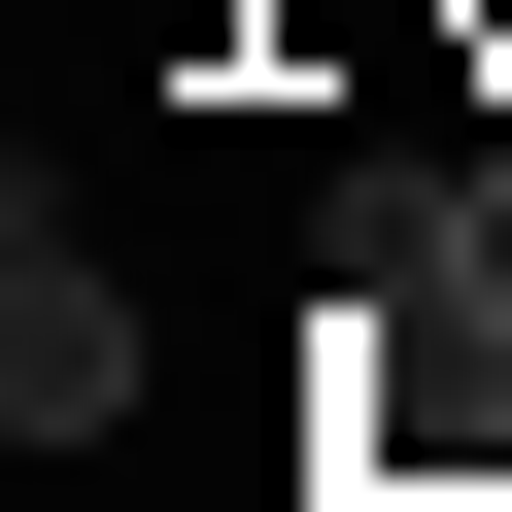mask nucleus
<instances>
[{
  "instance_id": "obj_1",
  "label": "nucleus",
  "mask_w": 512,
  "mask_h": 512,
  "mask_svg": "<svg viewBox=\"0 0 512 512\" xmlns=\"http://www.w3.org/2000/svg\"><path fill=\"white\" fill-rule=\"evenodd\" d=\"M0 410H35V444H103V410H137V274H103L69 205L0 239Z\"/></svg>"
},
{
  "instance_id": "obj_2",
  "label": "nucleus",
  "mask_w": 512,
  "mask_h": 512,
  "mask_svg": "<svg viewBox=\"0 0 512 512\" xmlns=\"http://www.w3.org/2000/svg\"><path fill=\"white\" fill-rule=\"evenodd\" d=\"M410 274H478V308H512V137H478V171H410Z\"/></svg>"
},
{
  "instance_id": "obj_3",
  "label": "nucleus",
  "mask_w": 512,
  "mask_h": 512,
  "mask_svg": "<svg viewBox=\"0 0 512 512\" xmlns=\"http://www.w3.org/2000/svg\"><path fill=\"white\" fill-rule=\"evenodd\" d=\"M444 35H478V69H512V0H444Z\"/></svg>"
}]
</instances>
